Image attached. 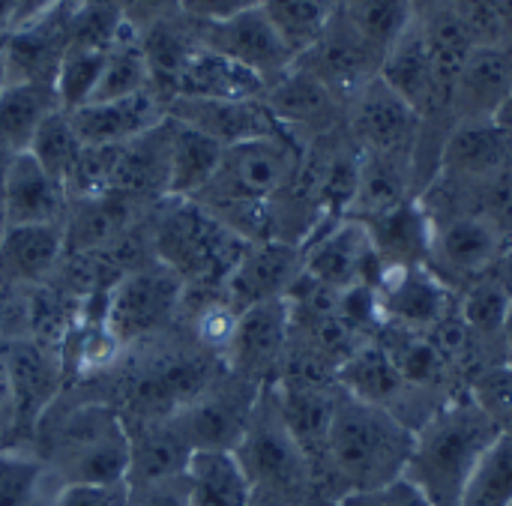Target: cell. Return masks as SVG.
<instances>
[{"label":"cell","mask_w":512,"mask_h":506,"mask_svg":"<svg viewBox=\"0 0 512 506\" xmlns=\"http://www.w3.org/2000/svg\"><path fill=\"white\" fill-rule=\"evenodd\" d=\"M303 147L291 132L225 147L213 180L195 201L243 240H273V201L294 183Z\"/></svg>","instance_id":"1"},{"label":"cell","mask_w":512,"mask_h":506,"mask_svg":"<svg viewBox=\"0 0 512 506\" xmlns=\"http://www.w3.org/2000/svg\"><path fill=\"white\" fill-rule=\"evenodd\" d=\"M414 432L387 408L339 387L327 441V501L375 492L405 477Z\"/></svg>","instance_id":"2"},{"label":"cell","mask_w":512,"mask_h":506,"mask_svg":"<svg viewBox=\"0 0 512 506\" xmlns=\"http://www.w3.org/2000/svg\"><path fill=\"white\" fill-rule=\"evenodd\" d=\"M501 435L468 393L456 396L414 432L405 480L438 506H462L477 465Z\"/></svg>","instance_id":"3"},{"label":"cell","mask_w":512,"mask_h":506,"mask_svg":"<svg viewBox=\"0 0 512 506\" xmlns=\"http://www.w3.org/2000/svg\"><path fill=\"white\" fill-rule=\"evenodd\" d=\"M153 225V252L186 288L222 291L225 279L249 249V240L222 225L207 207L186 198H165Z\"/></svg>","instance_id":"4"},{"label":"cell","mask_w":512,"mask_h":506,"mask_svg":"<svg viewBox=\"0 0 512 506\" xmlns=\"http://www.w3.org/2000/svg\"><path fill=\"white\" fill-rule=\"evenodd\" d=\"M63 486H120L129 474V432L117 408L90 402L69 411L48 435L42 459Z\"/></svg>","instance_id":"5"},{"label":"cell","mask_w":512,"mask_h":506,"mask_svg":"<svg viewBox=\"0 0 512 506\" xmlns=\"http://www.w3.org/2000/svg\"><path fill=\"white\" fill-rule=\"evenodd\" d=\"M231 453L237 456L255 495L285 506H300L315 498L309 462L282 417L273 384L261 387L246 429Z\"/></svg>","instance_id":"6"},{"label":"cell","mask_w":512,"mask_h":506,"mask_svg":"<svg viewBox=\"0 0 512 506\" xmlns=\"http://www.w3.org/2000/svg\"><path fill=\"white\" fill-rule=\"evenodd\" d=\"M186 285L159 261L126 270L105 294V327L117 345L141 342L165 330L180 309Z\"/></svg>","instance_id":"7"},{"label":"cell","mask_w":512,"mask_h":506,"mask_svg":"<svg viewBox=\"0 0 512 506\" xmlns=\"http://www.w3.org/2000/svg\"><path fill=\"white\" fill-rule=\"evenodd\" d=\"M510 237L480 213L459 210L432 219V249L426 267L459 297L471 282L492 273Z\"/></svg>","instance_id":"8"},{"label":"cell","mask_w":512,"mask_h":506,"mask_svg":"<svg viewBox=\"0 0 512 506\" xmlns=\"http://www.w3.org/2000/svg\"><path fill=\"white\" fill-rule=\"evenodd\" d=\"M258 393H261L258 384L225 369L222 378H216L198 399H192L168 420L192 453L234 450L255 408Z\"/></svg>","instance_id":"9"},{"label":"cell","mask_w":512,"mask_h":506,"mask_svg":"<svg viewBox=\"0 0 512 506\" xmlns=\"http://www.w3.org/2000/svg\"><path fill=\"white\" fill-rule=\"evenodd\" d=\"M192 33L201 48L219 51V54L243 63L255 75H261L264 84L285 75L297 60V51L288 45V39L273 24V18L267 15L264 6L246 9V12L222 18V21H207V24L192 21Z\"/></svg>","instance_id":"10"},{"label":"cell","mask_w":512,"mask_h":506,"mask_svg":"<svg viewBox=\"0 0 512 506\" xmlns=\"http://www.w3.org/2000/svg\"><path fill=\"white\" fill-rule=\"evenodd\" d=\"M291 342V306L288 300H267L237 315L231 345L225 351L228 372L267 387L276 384Z\"/></svg>","instance_id":"11"},{"label":"cell","mask_w":512,"mask_h":506,"mask_svg":"<svg viewBox=\"0 0 512 506\" xmlns=\"http://www.w3.org/2000/svg\"><path fill=\"white\" fill-rule=\"evenodd\" d=\"M384 57L348 24L342 9L324 27V33L297 57V66L312 72L345 108L354 96L381 72Z\"/></svg>","instance_id":"12"},{"label":"cell","mask_w":512,"mask_h":506,"mask_svg":"<svg viewBox=\"0 0 512 506\" xmlns=\"http://www.w3.org/2000/svg\"><path fill=\"white\" fill-rule=\"evenodd\" d=\"M273 387H276L282 417L309 462L315 498L327 501V441H330V423H333V408H336V396H339V381L279 378Z\"/></svg>","instance_id":"13"},{"label":"cell","mask_w":512,"mask_h":506,"mask_svg":"<svg viewBox=\"0 0 512 506\" xmlns=\"http://www.w3.org/2000/svg\"><path fill=\"white\" fill-rule=\"evenodd\" d=\"M348 132L363 153L414 159L420 117L381 75H375L348 105Z\"/></svg>","instance_id":"14"},{"label":"cell","mask_w":512,"mask_h":506,"mask_svg":"<svg viewBox=\"0 0 512 506\" xmlns=\"http://www.w3.org/2000/svg\"><path fill=\"white\" fill-rule=\"evenodd\" d=\"M381 267L384 264L375 255L372 237L357 219H342L303 246V273L336 291L375 285Z\"/></svg>","instance_id":"15"},{"label":"cell","mask_w":512,"mask_h":506,"mask_svg":"<svg viewBox=\"0 0 512 506\" xmlns=\"http://www.w3.org/2000/svg\"><path fill=\"white\" fill-rule=\"evenodd\" d=\"M512 165V141L501 132L495 120H462L450 132L438 177L450 192H471Z\"/></svg>","instance_id":"16"},{"label":"cell","mask_w":512,"mask_h":506,"mask_svg":"<svg viewBox=\"0 0 512 506\" xmlns=\"http://www.w3.org/2000/svg\"><path fill=\"white\" fill-rule=\"evenodd\" d=\"M273 117L294 135V138H321L348 123V108L303 66H294L267 84L264 96Z\"/></svg>","instance_id":"17"},{"label":"cell","mask_w":512,"mask_h":506,"mask_svg":"<svg viewBox=\"0 0 512 506\" xmlns=\"http://www.w3.org/2000/svg\"><path fill=\"white\" fill-rule=\"evenodd\" d=\"M375 294L381 303L384 324L429 333L459 297L426 267H381Z\"/></svg>","instance_id":"18"},{"label":"cell","mask_w":512,"mask_h":506,"mask_svg":"<svg viewBox=\"0 0 512 506\" xmlns=\"http://www.w3.org/2000/svg\"><path fill=\"white\" fill-rule=\"evenodd\" d=\"M168 117L204 132L222 147H234L255 138L288 135V129L273 117L264 99H189L174 96L165 105Z\"/></svg>","instance_id":"19"},{"label":"cell","mask_w":512,"mask_h":506,"mask_svg":"<svg viewBox=\"0 0 512 506\" xmlns=\"http://www.w3.org/2000/svg\"><path fill=\"white\" fill-rule=\"evenodd\" d=\"M303 276V246L282 243V240H261L249 243L231 276L225 279L222 297L240 315L249 306L282 300Z\"/></svg>","instance_id":"20"},{"label":"cell","mask_w":512,"mask_h":506,"mask_svg":"<svg viewBox=\"0 0 512 506\" xmlns=\"http://www.w3.org/2000/svg\"><path fill=\"white\" fill-rule=\"evenodd\" d=\"M69 189L54 180L27 150L15 153L0 174V228L63 225Z\"/></svg>","instance_id":"21"},{"label":"cell","mask_w":512,"mask_h":506,"mask_svg":"<svg viewBox=\"0 0 512 506\" xmlns=\"http://www.w3.org/2000/svg\"><path fill=\"white\" fill-rule=\"evenodd\" d=\"M9 393H12V432H33L60 387V357L42 342L3 339Z\"/></svg>","instance_id":"22"},{"label":"cell","mask_w":512,"mask_h":506,"mask_svg":"<svg viewBox=\"0 0 512 506\" xmlns=\"http://www.w3.org/2000/svg\"><path fill=\"white\" fill-rule=\"evenodd\" d=\"M165 105L168 102L150 87L123 99L87 102L66 114L84 147H111V144H126L159 126L168 117Z\"/></svg>","instance_id":"23"},{"label":"cell","mask_w":512,"mask_h":506,"mask_svg":"<svg viewBox=\"0 0 512 506\" xmlns=\"http://www.w3.org/2000/svg\"><path fill=\"white\" fill-rule=\"evenodd\" d=\"M512 90V45H477L456 84V123L495 120Z\"/></svg>","instance_id":"24"},{"label":"cell","mask_w":512,"mask_h":506,"mask_svg":"<svg viewBox=\"0 0 512 506\" xmlns=\"http://www.w3.org/2000/svg\"><path fill=\"white\" fill-rule=\"evenodd\" d=\"M66 255L63 225L0 228V282L9 288L45 282Z\"/></svg>","instance_id":"25"},{"label":"cell","mask_w":512,"mask_h":506,"mask_svg":"<svg viewBox=\"0 0 512 506\" xmlns=\"http://www.w3.org/2000/svg\"><path fill=\"white\" fill-rule=\"evenodd\" d=\"M267 90L264 78L246 69L243 63L195 45L189 60L183 63L177 81H174V96H189V99H261Z\"/></svg>","instance_id":"26"},{"label":"cell","mask_w":512,"mask_h":506,"mask_svg":"<svg viewBox=\"0 0 512 506\" xmlns=\"http://www.w3.org/2000/svg\"><path fill=\"white\" fill-rule=\"evenodd\" d=\"M363 225L384 267H420L429 261L432 219L420 204V198H411L387 213L363 219Z\"/></svg>","instance_id":"27"},{"label":"cell","mask_w":512,"mask_h":506,"mask_svg":"<svg viewBox=\"0 0 512 506\" xmlns=\"http://www.w3.org/2000/svg\"><path fill=\"white\" fill-rule=\"evenodd\" d=\"M414 195V159L411 156H387V153H363L360 150V174L357 195L348 210V219H372L387 213Z\"/></svg>","instance_id":"28"},{"label":"cell","mask_w":512,"mask_h":506,"mask_svg":"<svg viewBox=\"0 0 512 506\" xmlns=\"http://www.w3.org/2000/svg\"><path fill=\"white\" fill-rule=\"evenodd\" d=\"M126 432H129V474H126V486H138V483L186 474L192 450L177 435L171 420L126 423Z\"/></svg>","instance_id":"29"},{"label":"cell","mask_w":512,"mask_h":506,"mask_svg":"<svg viewBox=\"0 0 512 506\" xmlns=\"http://www.w3.org/2000/svg\"><path fill=\"white\" fill-rule=\"evenodd\" d=\"M171 120V117H168ZM222 144L207 138L204 132L183 126L171 120L168 129V183H165V198H186L195 201L207 183L213 180L219 159H222Z\"/></svg>","instance_id":"30"},{"label":"cell","mask_w":512,"mask_h":506,"mask_svg":"<svg viewBox=\"0 0 512 506\" xmlns=\"http://www.w3.org/2000/svg\"><path fill=\"white\" fill-rule=\"evenodd\" d=\"M189 506H249L252 486L231 450H198L186 468Z\"/></svg>","instance_id":"31"},{"label":"cell","mask_w":512,"mask_h":506,"mask_svg":"<svg viewBox=\"0 0 512 506\" xmlns=\"http://www.w3.org/2000/svg\"><path fill=\"white\" fill-rule=\"evenodd\" d=\"M420 117L426 108L429 90H432V63H429V48H426V33L420 18L411 21V27L390 45L384 54L381 72H378Z\"/></svg>","instance_id":"32"},{"label":"cell","mask_w":512,"mask_h":506,"mask_svg":"<svg viewBox=\"0 0 512 506\" xmlns=\"http://www.w3.org/2000/svg\"><path fill=\"white\" fill-rule=\"evenodd\" d=\"M57 93L48 84H3L0 87V138L6 150L24 153L42 126V120L57 111Z\"/></svg>","instance_id":"33"},{"label":"cell","mask_w":512,"mask_h":506,"mask_svg":"<svg viewBox=\"0 0 512 506\" xmlns=\"http://www.w3.org/2000/svg\"><path fill=\"white\" fill-rule=\"evenodd\" d=\"M150 87H153V81H150L147 54H144V45H141V30H135L126 21L123 30L117 33L114 45L105 54V66H102V75L96 81V90H93L90 102L135 96V93L150 90Z\"/></svg>","instance_id":"34"},{"label":"cell","mask_w":512,"mask_h":506,"mask_svg":"<svg viewBox=\"0 0 512 506\" xmlns=\"http://www.w3.org/2000/svg\"><path fill=\"white\" fill-rule=\"evenodd\" d=\"M510 306L512 300L507 297V291L492 279V273L471 282L459 294V312H462L465 324L507 363H510V357H507V345H504V324H507Z\"/></svg>","instance_id":"35"},{"label":"cell","mask_w":512,"mask_h":506,"mask_svg":"<svg viewBox=\"0 0 512 506\" xmlns=\"http://www.w3.org/2000/svg\"><path fill=\"white\" fill-rule=\"evenodd\" d=\"M339 9L381 57L417 18L414 0H342Z\"/></svg>","instance_id":"36"},{"label":"cell","mask_w":512,"mask_h":506,"mask_svg":"<svg viewBox=\"0 0 512 506\" xmlns=\"http://www.w3.org/2000/svg\"><path fill=\"white\" fill-rule=\"evenodd\" d=\"M81 150H84V144H81V138L75 135L72 120H69V114H66L63 108L51 111V114L42 120V126L36 129V135H33V141H30V147H27V153H30L54 180H60L63 186H69V177H72V171H75V165H78V159H81Z\"/></svg>","instance_id":"37"},{"label":"cell","mask_w":512,"mask_h":506,"mask_svg":"<svg viewBox=\"0 0 512 506\" xmlns=\"http://www.w3.org/2000/svg\"><path fill=\"white\" fill-rule=\"evenodd\" d=\"M342 0H264L267 15L282 30L297 57L324 33V27L339 12Z\"/></svg>","instance_id":"38"},{"label":"cell","mask_w":512,"mask_h":506,"mask_svg":"<svg viewBox=\"0 0 512 506\" xmlns=\"http://www.w3.org/2000/svg\"><path fill=\"white\" fill-rule=\"evenodd\" d=\"M462 506H512V432H504L483 456Z\"/></svg>","instance_id":"39"},{"label":"cell","mask_w":512,"mask_h":506,"mask_svg":"<svg viewBox=\"0 0 512 506\" xmlns=\"http://www.w3.org/2000/svg\"><path fill=\"white\" fill-rule=\"evenodd\" d=\"M105 54L99 48H81V45H66V54L60 60L57 78H54V93L57 105L63 111H75L90 102L96 81L105 66Z\"/></svg>","instance_id":"40"},{"label":"cell","mask_w":512,"mask_h":506,"mask_svg":"<svg viewBox=\"0 0 512 506\" xmlns=\"http://www.w3.org/2000/svg\"><path fill=\"white\" fill-rule=\"evenodd\" d=\"M42 480V459L15 450H0V506H33Z\"/></svg>","instance_id":"41"},{"label":"cell","mask_w":512,"mask_h":506,"mask_svg":"<svg viewBox=\"0 0 512 506\" xmlns=\"http://www.w3.org/2000/svg\"><path fill=\"white\" fill-rule=\"evenodd\" d=\"M468 396L486 411V417L501 432H512V363H501L480 372L471 381Z\"/></svg>","instance_id":"42"},{"label":"cell","mask_w":512,"mask_h":506,"mask_svg":"<svg viewBox=\"0 0 512 506\" xmlns=\"http://www.w3.org/2000/svg\"><path fill=\"white\" fill-rule=\"evenodd\" d=\"M126 506H189L186 474L126 486Z\"/></svg>","instance_id":"43"},{"label":"cell","mask_w":512,"mask_h":506,"mask_svg":"<svg viewBox=\"0 0 512 506\" xmlns=\"http://www.w3.org/2000/svg\"><path fill=\"white\" fill-rule=\"evenodd\" d=\"M339 506H438L432 498H426L411 480L399 477L396 483L375 489V492H360V495H345Z\"/></svg>","instance_id":"44"},{"label":"cell","mask_w":512,"mask_h":506,"mask_svg":"<svg viewBox=\"0 0 512 506\" xmlns=\"http://www.w3.org/2000/svg\"><path fill=\"white\" fill-rule=\"evenodd\" d=\"M51 506H126V483H120V486H60Z\"/></svg>","instance_id":"45"},{"label":"cell","mask_w":512,"mask_h":506,"mask_svg":"<svg viewBox=\"0 0 512 506\" xmlns=\"http://www.w3.org/2000/svg\"><path fill=\"white\" fill-rule=\"evenodd\" d=\"M255 6H264V0H180V12L195 24L222 21Z\"/></svg>","instance_id":"46"},{"label":"cell","mask_w":512,"mask_h":506,"mask_svg":"<svg viewBox=\"0 0 512 506\" xmlns=\"http://www.w3.org/2000/svg\"><path fill=\"white\" fill-rule=\"evenodd\" d=\"M117 6L135 30H147L180 12V0H117Z\"/></svg>","instance_id":"47"},{"label":"cell","mask_w":512,"mask_h":506,"mask_svg":"<svg viewBox=\"0 0 512 506\" xmlns=\"http://www.w3.org/2000/svg\"><path fill=\"white\" fill-rule=\"evenodd\" d=\"M63 0H18L15 3V12H12V21H9V30H18V27H27L39 18H45L51 9H57ZM6 30V33H9Z\"/></svg>","instance_id":"48"},{"label":"cell","mask_w":512,"mask_h":506,"mask_svg":"<svg viewBox=\"0 0 512 506\" xmlns=\"http://www.w3.org/2000/svg\"><path fill=\"white\" fill-rule=\"evenodd\" d=\"M9 432H12V393H9V375H6V357L0 339V438Z\"/></svg>","instance_id":"49"},{"label":"cell","mask_w":512,"mask_h":506,"mask_svg":"<svg viewBox=\"0 0 512 506\" xmlns=\"http://www.w3.org/2000/svg\"><path fill=\"white\" fill-rule=\"evenodd\" d=\"M492 279L507 291V297L512 300V243H507V249L501 252V258L492 267Z\"/></svg>","instance_id":"50"},{"label":"cell","mask_w":512,"mask_h":506,"mask_svg":"<svg viewBox=\"0 0 512 506\" xmlns=\"http://www.w3.org/2000/svg\"><path fill=\"white\" fill-rule=\"evenodd\" d=\"M489 3H492L495 21L501 27L504 45H512V0H489Z\"/></svg>","instance_id":"51"},{"label":"cell","mask_w":512,"mask_h":506,"mask_svg":"<svg viewBox=\"0 0 512 506\" xmlns=\"http://www.w3.org/2000/svg\"><path fill=\"white\" fill-rule=\"evenodd\" d=\"M495 123L501 126V132L507 135L512 141V90H510V96L504 99V105L498 108V114H495Z\"/></svg>","instance_id":"52"},{"label":"cell","mask_w":512,"mask_h":506,"mask_svg":"<svg viewBox=\"0 0 512 506\" xmlns=\"http://www.w3.org/2000/svg\"><path fill=\"white\" fill-rule=\"evenodd\" d=\"M9 315H12V300H9V285L0 282V333L3 327L9 324Z\"/></svg>","instance_id":"53"},{"label":"cell","mask_w":512,"mask_h":506,"mask_svg":"<svg viewBox=\"0 0 512 506\" xmlns=\"http://www.w3.org/2000/svg\"><path fill=\"white\" fill-rule=\"evenodd\" d=\"M15 3H18V0H0V36H6V30H9L12 12H15Z\"/></svg>","instance_id":"54"},{"label":"cell","mask_w":512,"mask_h":506,"mask_svg":"<svg viewBox=\"0 0 512 506\" xmlns=\"http://www.w3.org/2000/svg\"><path fill=\"white\" fill-rule=\"evenodd\" d=\"M504 345H507V357H510L512 363V306L510 312H507V324H504Z\"/></svg>","instance_id":"55"},{"label":"cell","mask_w":512,"mask_h":506,"mask_svg":"<svg viewBox=\"0 0 512 506\" xmlns=\"http://www.w3.org/2000/svg\"><path fill=\"white\" fill-rule=\"evenodd\" d=\"M249 506H285V504H279V501H273V498H264V495H255V492H252V501H249Z\"/></svg>","instance_id":"56"},{"label":"cell","mask_w":512,"mask_h":506,"mask_svg":"<svg viewBox=\"0 0 512 506\" xmlns=\"http://www.w3.org/2000/svg\"><path fill=\"white\" fill-rule=\"evenodd\" d=\"M300 506H339L336 501H324V498H309L306 504H300Z\"/></svg>","instance_id":"57"},{"label":"cell","mask_w":512,"mask_h":506,"mask_svg":"<svg viewBox=\"0 0 512 506\" xmlns=\"http://www.w3.org/2000/svg\"><path fill=\"white\" fill-rule=\"evenodd\" d=\"M6 84V75H3V63H0V87Z\"/></svg>","instance_id":"58"},{"label":"cell","mask_w":512,"mask_h":506,"mask_svg":"<svg viewBox=\"0 0 512 506\" xmlns=\"http://www.w3.org/2000/svg\"><path fill=\"white\" fill-rule=\"evenodd\" d=\"M0 48H3V36H0Z\"/></svg>","instance_id":"59"}]
</instances>
